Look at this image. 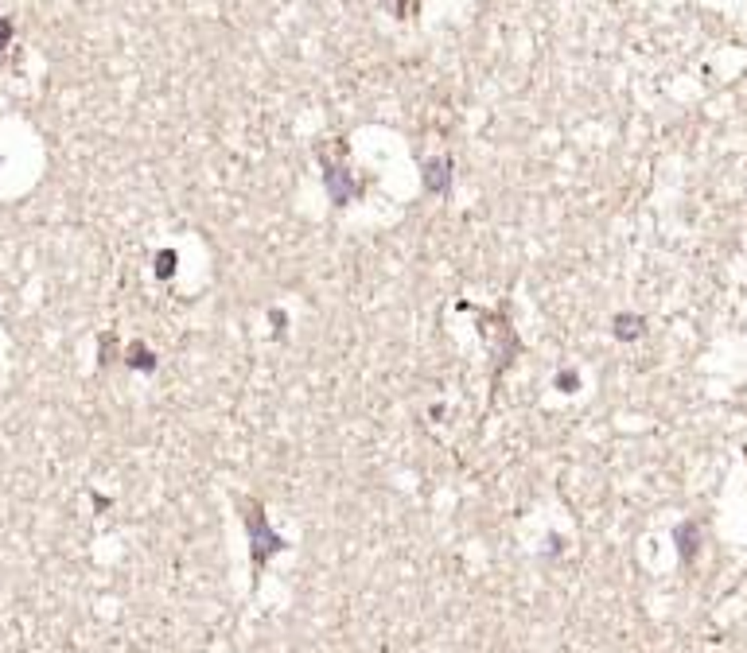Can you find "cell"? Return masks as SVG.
Returning a JSON list of instances; mask_svg holds the SVG:
<instances>
[{"label": "cell", "mask_w": 747, "mask_h": 653, "mask_svg": "<svg viewBox=\"0 0 747 653\" xmlns=\"http://www.w3.org/2000/svg\"><path fill=\"white\" fill-rule=\"evenodd\" d=\"M245 525H249V541H254V560L257 564H265L277 548H284V541L265 525V513H261L257 506H254V513H245Z\"/></svg>", "instance_id": "1"}]
</instances>
